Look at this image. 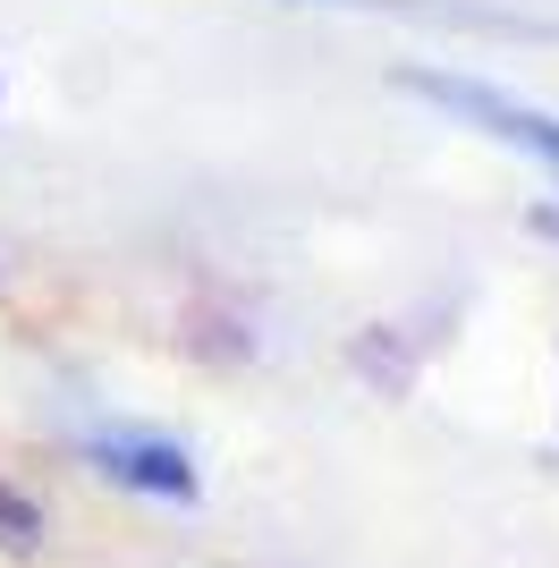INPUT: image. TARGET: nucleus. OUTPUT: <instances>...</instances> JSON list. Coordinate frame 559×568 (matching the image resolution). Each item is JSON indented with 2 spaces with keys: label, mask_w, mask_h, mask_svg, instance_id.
Instances as JSON below:
<instances>
[{
  "label": "nucleus",
  "mask_w": 559,
  "mask_h": 568,
  "mask_svg": "<svg viewBox=\"0 0 559 568\" xmlns=\"http://www.w3.org/2000/svg\"><path fill=\"white\" fill-rule=\"evenodd\" d=\"M398 85L416 102H433V111H449L458 128H475V136L509 144V153H535V162L559 179V111L509 94V85H484V77H458V69H407Z\"/></svg>",
  "instance_id": "nucleus-1"
},
{
  "label": "nucleus",
  "mask_w": 559,
  "mask_h": 568,
  "mask_svg": "<svg viewBox=\"0 0 559 568\" xmlns=\"http://www.w3.org/2000/svg\"><path fill=\"white\" fill-rule=\"evenodd\" d=\"M77 458H85L111 493H136V500H162V509H195L204 500V467L179 433H153V425H93L77 433Z\"/></svg>",
  "instance_id": "nucleus-2"
},
{
  "label": "nucleus",
  "mask_w": 559,
  "mask_h": 568,
  "mask_svg": "<svg viewBox=\"0 0 559 568\" xmlns=\"http://www.w3.org/2000/svg\"><path fill=\"white\" fill-rule=\"evenodd\" d=\"M0 551H9V560L43 551V509H34L18 484H0Z\"/></svg>",
  "instance_id": "nucleus-3"
}]
</instances>
